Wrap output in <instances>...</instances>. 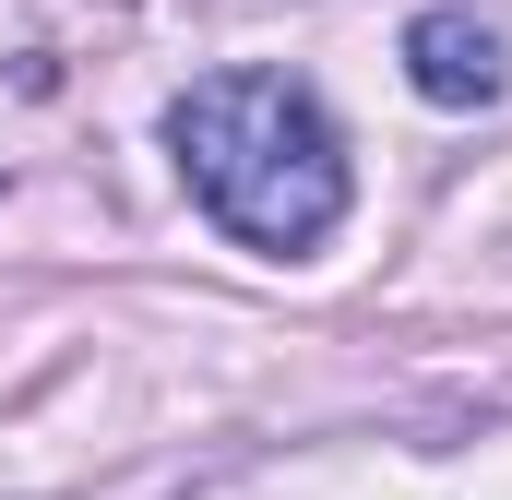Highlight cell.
<instances>
[{
	"label": "cell",
	"mask_w": 512,
	"mask_h": 500,
	"mask_svg": "<svg viewBox=\"0 0 512 500\" xmlns=\"http://www.w3.org/2000/svg\"><path fill=\"white\" fill-rule=\"evenodd\" d=\"M167 143H179L191 203L239 250L286 262V250H322L346 227V143L322 120V96L286 72H203L167 108Z\"/></svg>",
	"instance_id": "obj_1"
},
{
	"label": "cell",
	"mask_w": 512,
	"mask_h": 500,
	"mask_svg": "<svg viewBox=\"0 0 512 500\" xmlns=\"http://www.w3.org/2000/svg\"><path fill=\"white\" fill-rule=\"evenodd\" d=\"M405 84H417L429 108H489V96H501V36H489L477 12H417V24H405Z\"/></svg>",
	"instance_id": "obj_2"
}]
</instances>
